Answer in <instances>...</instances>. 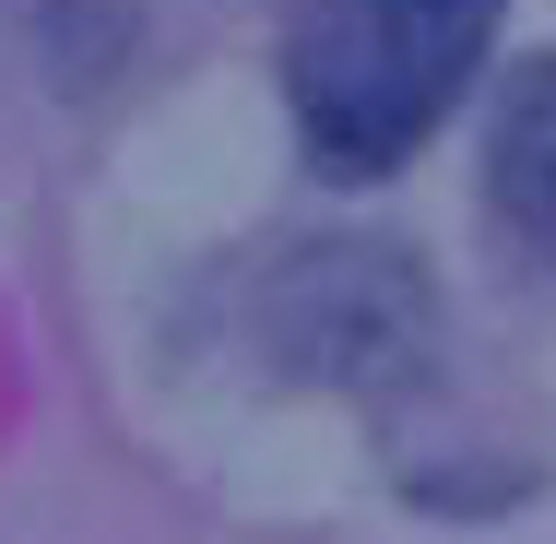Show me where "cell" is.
Masks as SVG:
<instances>
[{"label":"cell","instance_id":"1","mask_svg":"<svg viewBox=\"0 0 556 544\" xmlns=\"http://www.w3.org/2000/svg\"><path fill=\"white\" fill-rule=\"evenodd\" d=\"M509 0H308L285 48V96L320 178H391L485 72Z\"/></svg>","mask_w":556,"mask_h":544},{"label":"cell","instance_id":"2","mask_svg":"<svg viewBox=\"0 0 556 544\" xmlns=\"http://www.w3.org/2000/svg\"><path fill=\"white\" fill-rule=\"evenodd\" d=\"M261 343L296 379L332 391H403L439 355V284L415 273V249L391 237H320L261 284Z\"/></svg>","mask_w":556,"mask_h":544},{"label":"cell","instance_id":"3","mask_svg":"<svg viewBox=\"0 0 556 544\" xmlns=\"http://www.w3.org/2000/svg\"><path fill=\"white\" fill-rule=\"evenodd\" d=\"M497 214L533 237V261L556 273V60L509 72V107H497Z\"/></svg>","mask_w":556,"mask_h":544}]
</instances>
